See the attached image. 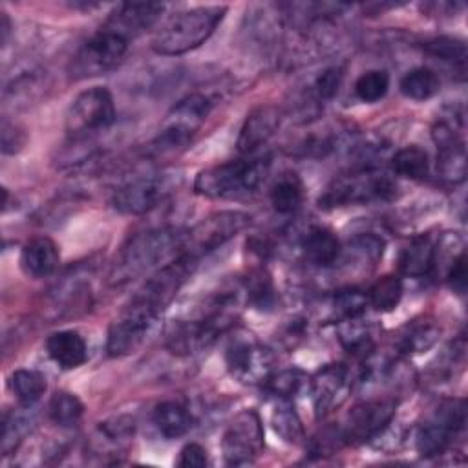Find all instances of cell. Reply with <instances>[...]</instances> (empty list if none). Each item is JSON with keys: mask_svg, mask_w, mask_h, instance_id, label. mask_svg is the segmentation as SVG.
I'll return each mask as SVG.
<instances>
[{"mask_svg": "<svg viewBox=\"0 0 468 468\" xmlns=\"http://www.w3.org/2000/svg\"><path fill=\"white\" fill-rule=\"evenodd\" d=\"M197 261V258L181 252L144 280L108 327L106 351L110 356L130 355L143 344L155 320L165 313L177 291L190 278Z\"/></svg>", "mask_w": 468, "mask_h": 468, "instance_id": "obj_1", "label": "cell"}, {"mask_svg": "<svg viewBox=\"0 0 468 468\" xmlns=\"http://www.w3.org/2000/svg\"><path fill=\"white\" fill-rule=\"evenodd\" d=\"M239 313V292L219 291L194 311L192 316L174 320L166 329V347L177 356H188L210 347L234 327Z\"/></svg>", "mask_w": 468, "mask_h": 468, "instance_id": "obj_2", "label": "cell"}, {"mask_svg": "<svg viewBox=\"0 0 468 468\" xmlns=\"http://www.w3.org/2000/svg\"><path fill=\"white\" fill-rule=\"evenodd\" d=\"M185 232L179 227H157L133 234L112 263L110 285L128 283L177 258L183 250Z\"/></svg>", "mask_w": 468, "mask_h": 468, "instance_id": "obj_3", "label": "cell"}, {"mask_svg": "<svg viewBox=\"0 0 468 468\" xmlns=\"http://www.w3.org/2000/svg\"><path fill=\"white\" fill-rule=\"evenodd\" d=\"M227 13L225 5H203L170 16L154 35L152 49L157 55L176 57L205 44Z\"/></svg>", "mask_w": 468, "mask_h": 468, "instance_id": "obj_4", "label": "cell"}, {"mask_svg": "<svg viewBox=\"0 0 468 468\" xmlns=\"http://www.w3.org/2000/svg\"><path fill=\"white\" fill-rule=\"evenodd\" d=\"M271 159L250 155L225 161L201 170L194 181V190L205 197L232 199L252 194L269 174Z\"/></svg>", "mask_w": 468, "mask_h": 468, "instance_id": "obj_5", "label": "cell"}, {"mask_svg": "<svg viewBox=\"0 0 468 468\" xmlns=\"http://www.w3.org/2000/svg\"><path fill=\"white\" fill-rule=\"evenodd\" d=\"M212 108L214 101L208 95L188 93L172 106L159 133L148 144L146 152L155 159L181 152L203 126Z\"/></svg>", "mask_w": 468, "mask_h": 468, "instance_id": "obj_6", "label": "cell"}, {"mask_svg": "<svg viewBox=\"0 0 468 468\" xmlns=\"http://www.w3.org/2000/svg\"><path fill=\"white\" fill-rule=\"evenodd\" d=\"M397 194V183L388 172L375 166H360L358 170L335 177L318 197L322 208H340L371 201H389Z\"/></svg>", "mask_w": 468, "mask_h": 468, "instance_id": "obj_7", "label": "cell"}, {"mask_svg": "<svg viewBox=\"0 0 468 468\" xmlns=\"http://www.w3.org/2000/svg\"><path fill=\"white\" fill-rule=\"evenodd\" d=\"M115 122V104L112 93L102 86L80 91L69 104L64 119L66 133L71 141H86L108 130Z\"/></svg>", "mask_w": 468, "mask_h": 468, "instance_id": "obj_8", "label": "cell"}, {"mask_svg": "<svg viewBox=\"0 0 468 468\" xmlns=\"http://www.w3.org/2000/svg\"><path fill=\"white\" fill-rule=\"evenodd\" d=\"M464 426H466L464 399H446L419 426L415 435V448L422 457L441 455L463 433Z\"/></svg>", "mask_w": 468, "mask_h": 468, "instance_id": "obj_9", "label": "cell"}, {"mask_svg": "<svg viewBox=\"0 0 468 468\" xmlns=\"http://www.w3.org/2000/svg\"><path fill=\"white\" fill-rule=\"evenodd\" d=\"M128 51V40L101 27L77 49L69 62V75L75 80L104 75L117 68Z\"/></svg>", "mask_w": 468, "mask_h": 468, "instance_id": "obj_10", "label": "cell"}, {"mask_svg": "<svg viewBox=\"0 0 468 468\" xmlns=\"http://www.w3.org/2000/svg\"><path fill=\"white\" fill-rule=\"evenodd\" d=\"M179 185V177L172 172L143 174L122 186L112 196V205L121 214L139 216L159 207Z\"/></svg>", "mask_w": 468, "mask_h": 468, "instance_id": "obj_11", "label": "cell"}, {"mask_svg": "<svg viewBox=\"0 0 468 468\" xmlns=\"http://www.w3.org/2000/svg\"><path fill=\"white\" fill-rule=\"evenodd\" d=\"M250 223V216L239 210L216 212L185 232L183 250L194 258H201L210 250L219 249Z\"/></svg>", "mask_w": 468, "mask_h": 468, "instance_id": "obj_12", "label": "cell"}, {"mask_svg": "<svg viewBox=\"0 0 468 468\" xmlns=\"http://www.w3.org/2000/svg\"><path fill=\"white\" fill-rule=\"evenodd\" d=\"M221 452L229 466H247L260 457L263 452V426L254 410L234 415L223 431Z\"/></svg>", "mask_w": 468, "mask_h": 468, "instance_id": "obj_13", "label": "cell"}, {"mask_svg": "<svg viewBox=\"0 0 468 468\" xmlns=\"http://www.w3.org/2000/svg\"><path fill=\"white\" fill-rule=\"evenodd\" d=\"M225 364L229 373L243 384H265L274 373V355L261 346L254 336H236L225 351Z\"/></svg>", "mask_w": 468, "mask_h": 468, "instance_id": "obj_14", "label": "cell"}, {"mask_svg": "<svg viewBox=\"0 0 468 468\" xmlns=\"http://www.w3.org/2000/svg\"><path fill=\"white\" fill-rule=\"evenodd\" d=\"M395 408L397 400L389 397L367 399L355 404L349 410L342 428H338L342 441L349 444H360L377 439L393 420Z\"/></svg>", "mask_w": 468, "mask_h": 468, "instance_id": "obj_15", "label": "cell"}, {"mask_svg": "<svg viewBox=\"0 0 468 468\" xmlns=\"http://www.w3.org/2000/svg\"><path fill=\"white\" fill-rule=\"evenodd\" d=\"M461 130V117H453V121L441 117L431 128V139L437 146V172L450 185H459L466 177V144Z\"/></svg>", "mask_w": 468, "mask_h": 468, "instance_id": "obj_16", "label": "cell"}, {"mask_svg": "<svg viewBox=\"0 0 468 468\" xmlns=\"http://www.w3.org/2000/svg\"><path fill=\"white\" fill-rule=\"evenodd\" d=\"M316 417H325L347 399L353 380L344 364L324 366L309 382Z\"/></svg>", "mask_w": 468, "mask_h": 468, "instance_id": "obj_17", "label": "cell"}, {"mask_svg": "<svg viewBox=\"0 0 468 468\" xmlns=\"http://www.w3.org/2000/svg\"><path fill=\"white\" fill-rule=\"evenodd\" d=\"M163 9L165 5L155 2H124L115 7L102 27L130 42V38H135L150 29L161 16Z\"/></svg>", "mask_w": 468, "mask_h": 468, "instance_id": "obj_18", "label": "cell"}, {"mask_svg": "<svg viewBox=\"0 0 468 468\" xmlns=\"http://www.w3.org/2000/svg\"><path fill=\"white\" fill-rule=\"evenodd\" d=\"M280 110L276 106L265 104L252 110L238 135V152L243 155H254L278 130L280 126Z\"/></svg>", "mask_w": 468, "mask_h": 468, "instance_id": "obj_19", "label": "cell"}, {"mask_svg": "<svg viewBox=\"0 0 468 468\" xmlns=\"http://www.w3.org/2000/svg\"><path fill=\"white\" fill-rule=\"evenodd\" d=\"M60 261L57 243L48 236L31 238L20 250V269L29 278L49 276Z\"/></svg>", "mask_w": 468, "mask_h": 468, "instance_id": "obj_20", "label": "cell"}, {"mask_svg": "<svg viewBox=\"0 0 468 468\" xmlns=\"http://www.w3.org/2000/svg\"><path fill=\"white\" fill-rule=\"evenodd\" d=\"M300 249L303 258L316 267L335 265L342 254V245L336 234L331 229L320 225L307 229V232L302 236Z\"/></svg>", "mask_w": 468, "mask_h": 468, "instance_id": "obj_21", "label": "cell"}, {"mask_svg": "<svg viewBox=\"0 0 468 468\" xmlns=\"http://www.w3.org/2000/svg\"><path fill=\"white\" fill-rule=\"evenodd\" d=\"M48 356L62 369H77L88 358V346L77 331H55L46 340Z\"/></svg>", "mask_w": 468, "mask_h": 468, "instance_id": "obj_22", "label": "cell"}, {"mask_svg": "<svg viewBox=\"0 0 468 468\" xmlns=\"http://www.w3.org/2000/svg\"><path fill=\"white\" fill-rule=\"evenodd\" d=\"M435 269V243L428 236L413 238L399 256V271L408 278L428 276Z\"/></svg>", "mask_w": 468, "mask_h": 468, "instance_id": "obj_23", "label": "cell"}, {"mask_svg": "<svg viewBox=\"0 0 468 468\" xmlns=\"http://www.w3.org/2000/svg\"><path fill=\"white\" fill-rule=\"evenodd\" d=\"M336 331H338V340L347 353L366 358L375 351L373 325L369 322H364L362 316L336 322Z\"/></svg>", "mask_w": 468, "mask_h": 468, "instance_id": "obj_24", "label": "cell"}, {"mask_svg": "<svg viewBox=\"0 0 468 468\" xmlns=\"http://www.w3.org/2000/svg\"><path fill=\"white\" fill-rule=\"evenodd\" d=\"M271 205L278 214H294L303 201V183L298 174L283 172L280 174L269 190Z\"/></svg>", "mask_w": 468, "mask_h": 468, "instance_id": "obj_25", "label": "cell"}, {"mask_svg": "<svg viewBox=\"0 0 468 468\" xmlns=\"http://www.w3.org/2000/svg\"><path fill=\"white\" fill-rule=\"evenodd\" d=\"M192 422L194 419L188 408L176 400L161 402L154 410V424L157 431L166 439H179L186 435L192 428Z\"/></svg>", "mask_w": 468, "mask_h": 468, "instance_id": "obj_26", "label": "cell"}, {"mask_svg": "<svg viewBox=\"0 0 468 468\" xmlns=\"http://www.w3.org/2000/svg\"><path fill=\"white\" fill-rule=\"evenodd\" d=\"M241 291L247 296V302L261 311H271L276 305V289L272 285V278L265 269H252L243 280Z\"/></svg>", "mask_w": 468, "mask_h": 468, "instance_id": "obj_27", "label": "cell"}, {"mask_svg": "<svg viewBox=\"0 0 468 468\" xmlns=\"http://www.w3.org/2000/svg\"><path fill=\"white\" fill-rule=\"evenodd\" d=\"M391 170L400 177L415 181L426 179L430 174V159L426 150H422L417 144H410L397 150L395 155L391 157Z\"/></svg>", "mask_w": 468, "mask_h": 468, "instance_id": "obj_28", "label": "cell"}, {"mask_svg": "<svg viewBox=\"0 0 468 468\" xmlns=\"http://www.w3.org/2000/svg\"><path fill=\"white\" fill-rule=\"evenodd\" d=\"M437 336H439V329L431 322L408 324L402 329L400 338L397 340V349H399L397 355L408 356L411 353H422L435 344Z\"/></svg>", "mask_w": 468, "mask_h": 468, "instance_id": "obj_29", "label": "cell"}, {"mask_svg": "<svg viewBox=\"0 0 468 468\" xmlns=\"http://www.w3.org/2000/svg\"><path fill=\"white\" fill-rule=\"evenodd\" d=\"M400 93L408 99L413 101H426L430 97H433L439 88H441V80L439 75L430 69V68H413L410 69L399 82Z\"/></svg>", "mask_w": 468, "mask_h": 468, "instance_id": "obj_30", "label": "cell"}, {"mask_svg": "<svg viewBox=\"0 0 468 468\" xmlns=\"http://www.w3.org/2000/svg\"><path fill=\"white\" fill-rule=\"evenodd\" d=\"M46 377L35 369H16L11 375V389L20 406L29 408L37 404L46 393Z\"/></svg>", "mask_w": 468, "mask_h": 468, "instance_id": "obj_31", "label": "cell"}, {"mask_svg": "<svg viewBox=\"0 0 468 468\" xmlns=\"http://www.w3.org/2000/svg\"><path fill=\"white\" fill-rule=\"evenodd\" d=\"M48 413L57 426L75 428L84 415V404L77 395L69 391H55L49 399Z\"/></svg>", "mask_w": 468, "mask_h": 468, "instance_id": "obj_32", "label": "cell"}, {"mask_svg": "<svg viewBox=\"0 0 468 468\" xmlns=\"http://www.w3.org/2000/svg\"><path fill=\"white\" fill-rule=\"evenodd\" d=\"M400 298H402V280L395 274H386L378 278L367 291V303L380 313L393 311L399 305Z\"/></svg>", "mask_w": 468, "mask_h": 468, "instance_id": "obj_33", "label": "cell"}, {"mask_svg": "<svg viewBox=\"0 0 468 468\" xmlns=\"http://www.w3.org/2000/svg\"><path fill=\"white\" fill-rule=\"evenodd\" d=\"M272 430L289 444H298L303 439L302 420L292 406V400H278L272 417Z\"/></svg>", "mask_w": 468, "mask_h": 468, "instance_id": "obj_34", "label": "cell"}, {"mask_svg": "<svg viewBox=\"0 0 468 468\" xmlns=\"http://www.w3.org/2000/svg\"><path fill=\"white\" fill-rule=\"evenodd\" d=\"M367 292L356 289V287H346L333 294L331 298V318L336 322H342L346 318L362 316L367 307Z\"/></svg>", "mask_w": 468, "mask_h": 468, "instance_id": "obj_35", "label": "cell"}, {"mask_svg": "<svg viewBox=\"0 0 468 468\" xmlns=\"http://www.w3.org/2000/svg\"><path fill=\"white\" fill-rule=\"evenodd\" d=\"M422 51L441 62H448L459 66L464 71L466 60V46L463 40L453 37H433L422 42Z\"/></svg>", "mask_w": 468, "mask_h": 468, "instance_id": "obj_36", "label": "cell"}, {"mask_svg": "<svg viewBox=\"0 0 468 468\" xmlns=\"http://www.w3.org/2000/svg\"><path fill=\"white\" fill-rule=\"evenodd\" d=\"M305 384L307 377L300 369H282L278 373H272L265 380L263 388L278 400H292V397L298 395Z\"/></svg>", "mask_w": 468, "mask_h": 468, "instance_id": "obj_37", "label": "cell"}, {"mask_svg": "<svg viewBox=\"0 0 468 468\" xmlns=\"http://www.w3.org/2000/svg\"><path fill=\"white\" fill-rule=\"evenodd\" d=\"M389 88V75L384 69H367L355 80V95L362 102L380 101Z\"/></svg>", "mask_w": 468, "mask_h": 468, "instance_id": "obj_38", "label": "cell"}, {"mask_svg": "<svg viewBox=\"0 0 468 468\" xmlns=\"http://www.w3.org/2000/svg\"><path fill=\"white\" fill-rule=\"evenodd\" d=\"M342 80H344V69L340 66H331V68H325L313 82L311 86V97L314 99V102H325V101H331L340 86H342Z\"/></svg>", "mask_w": 468, "mask_h": 468, "instance_id": "obj_39", "label": "cell"}, {"mask_svg": "<svg viewBox=\"0 0 468 468\" xmlns=\"http://www.w3.org/2000/svg\"><path fill=\"white\" fill-rule=\"evenodd\" d=\"M0 137H2V152L7 155L18 154L26 144V132L15 122H11L7 117L2 119Z\"/></svg>", "mask_w": 468, "mask_h": 468, "instance_id": "obj_40", "label": "cell"}, {"mask_svg": "<svg viewBox=\"0 0 468 468\" xmlns=\"http://www.w3.org/2000/svg\"><path fill=\"white\" fill-rule=\"evenodd\" d=\"M208 464L207 450L197 442H188L181 448L177 457V466L183 468H205Z\"/></svg>", "mask_w": 468, "mask_h": 468, "instance_id": "obj_41", "label": "cell"}, {"mask_svg": "<svg viewBox=\"0 0 468 468\" xmlns=\"http://www.w3.org/2000/svg\"><path fill=\"white\" fill-rule=\"evenodd\" d=\"M446 282L457 294H464V291H466V256H464V252L459 254L446 267Z\"/></svg>", "mask_w": 468, "mask_h": 468, "instance_id": "obj_42", "label": "cell"}, {"mask_svg": "<svg viewBox=\"0 0 468 468\" xmlns=\"http://www.w3.org/2000/svg\"><path fill=\"white\" fill-rule=\"evenodd\" d=\"M9 29H11V22L7 18L5 13H2L0 16V35H2V46H5L7 42V37H9Z\"/></svg>", "mask_w": 468, "mask_h": 468, "instance_id": "obj_43", "label": "cell"}]
</instances>
